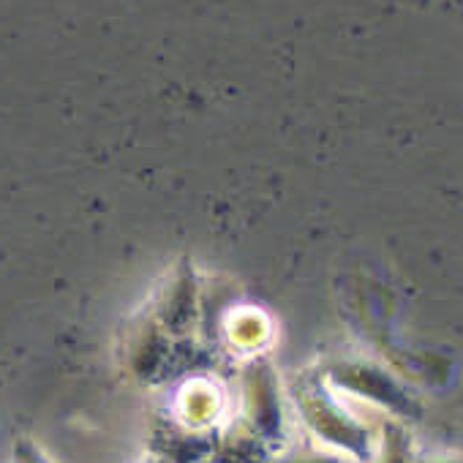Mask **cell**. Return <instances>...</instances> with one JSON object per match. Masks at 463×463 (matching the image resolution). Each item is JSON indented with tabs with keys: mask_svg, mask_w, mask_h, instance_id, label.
<instances>
[{
	"mask_svg": "<svg viewBox=\"0 0 463 463\" xmlns=\"http://www.w3.org/2000/svg\"><path fill=\"white\" fill-rule=\"evenodd\" d=\"M292 414L300 420L314 444L344 455L352 463L373 458L379 428L360 417L344 395H338L319 373V368L300 371L287 382Z\"/></svg>",
	"mask_w": 463,
	"mask_h": 463,
	"instance_id": "1",
	"label": "cell"
},
{
	"mask_svg": "<svg viewBox=\"0 0 463 463\" xmlns=\"http://www.w3.org/2000/svg\"><path fill=\"white\" fill-rule=\"evenodd\" d=\"M147 314L177 341L191 335L202 319V289L199 276L188 260L175 262L169 273L156 284V295Z\"/></svg>",
	"mask_w": 463,
	"mask_h": 463,
	"instance_id": "4",
	"label": "cell"
},
{
	"mask_svg": "<svg viewBox=\"0 0 463 463\" xmlns=\"http://www.w3.org/2000/svg\"><path fill=\"white\" fill-rule=\"evenodd\" d=\"M411 463H463V452H414Z\"/></svg>",
	"mask_w": 463,
	"mask_h": 463,
	"instance_id": "11",
	"label": "cell"
},
{
	"mask_svg": "<svg viewBox=\"0 0 463 463\" xmlns=\"http://www.w3.org/2000/svg\"><path fill=\"white\" fill-rule=\"evenodd\" d=\"M223 420V392L207 376L185 379L175 392V422L196 430L210 433Z\"/></svg>",
	"mask_w": 463,
	"mask_h": 463,
	"instance_id": "6",
	"label": "cell"
},
{
	"mask_svg": "<svg viewBox=\"0 0 463 463\" xmlns=\"http://www.w3.org/2000/svg\"><path fill=\"white\" fill-rule=\"evenodd\" d=\"M273 463H352V460H346L344 455H338L333 449H325V447L308 441V444H298V447H284L273 458Z\"/></svg>",
	"mask_w": 463,
	"mask_h": 463,
	"instance_id": "9",
	"label": "cell"
},
{
	"mask_svg": "<svg viewBox=\"0 0 463 463\" xmlns=\"http://www.w3.org/2000/svg\"><path fill=\"white\" fill-rule=\"evenodd\" d=\"M319 373L338 395L371 403L398 422L417 420L422 414L417 398L376 360L344 354L327 360L325 368H319Z\"/></svg>",
	"mask_w": 463,
	"mask_h": 463,
	"instance_id": "3",
	"label": "cell"
},
{
	"mask_svg": "<svg viewBox=\"0 0 463 463\" xmlns=\"http://www.w3.org/2000/svg\"><path fill=\"white\" fill-rule=\"evenodd\" d=\"M241 422L270 449H284L292 428L287 382L268 354L243 360L238 379Z\"/></svg>",
	"mask_w": 463,
	"mask_h": 463,
	"instance_id": "2",
	"label": "cell"
},
{
	"mask_svg": "<svg viewBox=\"0 0 463 463\" xmlns=\"http://www.w3.org/2000/svg\"><path fill=\"white\" fill-rule=\"evenodd\" d=\"M273 335L276 325L270 314L257 306H235L223 317V338L238 354H243V360L265 354L273 344Z\"/></svg>",
	"mask_w": 463,
	"mask_h": 463,
	"instance_id": "7",
	"label": "cell"
},
{
	"mask_svg": "<svg viewBox=\"0 0 463 463\" xmlns=\"http://www.w3.org/2000/svg\"><path fill=\"white\" fill-rule=\"evenodd\" d=\"M12 463H55L50 452L31 436H20L12 444Z\"/></svg>",
	"mask_w": 463,
	"mask_h": 463,
	"instance_id": "10",
	"label": "cell"
},
{
	"mask_svg": "<svg viewBox=\"0 0 463 463\" xmlns=\"http://www.w3.org/2000/svg\"><path fill=\"white\" fill-rule=\"evenodd\" d=\"M414 460V447L411 436L403 422L387 420L379 425V441L373 449V458L368 463H411Z\"/></svg>",
	"mask_w": 463,
	"mask_h": 463,
	"instance_id": "8",
	"label": "cell"
},
{
	"mask_svg": "<svg viewBox=\"0 0 463 463\" xmlns=\"http://www.w3.org/2000/svg\"><path fill=\"white\" fill-rule=\"evenodd\" d=\"M172 341L147 311H139L120 335V363L137 382H153L169 365Z\"/></svg>",
	"mask_w": 463,
	"mask_h": 463,
	"instance_id": "5",
	"label": "cell"
}]
</instances>
